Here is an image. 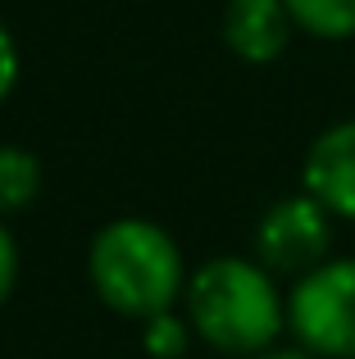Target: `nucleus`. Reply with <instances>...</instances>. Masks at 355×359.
<instances>
[{
  "instance_id": "nucleus-1",
  "label": "nucleus",
  "mask_w": 355,
  "mask_h": 359,
  "mask_svg": "<svg viewBox=\"0 0 355 359\" xmlns=\"http://www.w3.org/2000/svg\"><path fill=\"white\" fill-rule=\"evenodd\" d=\"M182 309L196 341L219 355L250 359L287 332V296L255 255H214L187 278Z\"/></svg>"
},
{
  "instance_id": "nucleus-2",
  "label": "nucleus",
  "mask_w": 355,
  "mask_h": 359,
  "mask_svg": "<svg viewBox=\"0 0 355 359\" xmlns=\"http://www.w3.org/2000/svg\"><path fill=\"white\" fill-rule=\"evenodd\" d=\"M87 278L105 309H114L119 318L146 323V318L164 314V309H173L182 300L192 273H187L178 241L160 223L123 214V219H109L91 237Z\"/></svg>"
},
{
  "instance_id": "nucleus-3",
  "label": "nucleus",
  "mask_w": 355,
  "mask_h": 359,
  "mask_svg": "<svg viewBox=\"0 0 355 359\" xmlns=\"http://www.w3.org/2000/svg\"><path fill=\"white\" fill-rule=\"evenodd\" d=\"M287 332L314 359H355V255H333L287 287Z\"/></svg>"
},
{
  "instance_id": "nucleus-4",
  "label": "nucleus",
  "mask_w": 355,
  "mask_h": 359,
  "mask_svg": "<svg viewBox=\"0 0 355 359\" xmlns=\"http://www.w3.org/2000/svg\"><path fill=\"white\" fill-rule=\"evenodd\" d=\"M333 214L314 201L310 191H296L274 201L255 223V259L264 264L274 278H305L310 269H319L323 259H333Z\"/></svg>"
},
{
  "instance_id": "nucleus-5",
  "label": "nucleus",
  "mask_w": 355,
  "mask_h": 359,
  "mask_svg": "<svg viewBox=\"0 0 355 359\" xmlns=\"http://www.w3.org/2000/svg\"><path fill=\"white\" fill-rule=\"evenodd\" d=\"M301 191H310L337 223H355V118L328 123L305 146Z\"/></svg>"
},
{
  "instance_id": "nucleus-6",
  "label": "nucleus",
  "mask_w": 355,
  "mask_h": 359,
  "mask_svg": "<svg viewBox=\"0 0 355 359\" xmlns=\"http://www.w3.org/2000/svg\"><path fill=\"white\" fill-rule=\"evenodd\" d=\"M219 32H223V46L241 64H274L292 46L296 23L287 0H228Z\"/></svg>"
},
{
  "instance_id": "nucleus-7",
  "label": "nucleus",
  "mask_w": 355,
  "mask_h": 359,
  "mask_svg": "<svg viewBox=\"0 0 355 359\" xmlns=\"http://www.w3.org/2000/svg\"><path fill=\"white\" fill-rule=\"evenodd\" d=\"M41 187H46V168L32 150L0 146V219L32 210L41 201Z\"/></svg>"
},
{
  "instance_id": "nucleus-8",
  "label": "nucleus",
  "mask_w": 355,
  "mask_h": 359,
  "mask_svg": "<svg viewBox=\"0 0 355 359\" xmlns=\"http://www.w3.org/2000/svg\"><path fill=\"white\" fill-rule=\"evenodd\" d=\"M296 32L314 41H351L355 36V0H287Z\"/></svg>"
},
{
  "instance_id": "nucleus-9",
  "label": "nucleus",
  "mask_w": 355,
  "mask_h": 359,
  "mask_svg": "<svg viewBox=\"0 0 355 359\" xmlns=\"http://www.w3.org/2000/svg\"><path fill=\"white\" fill-rule=\"evenodd\" d=\"M192 323H187V314H178V309H164V314L146 318L142 323V351L151 359H182L187 346H192Z\"/></svg>"
},
{
  "instance_id": "nucleus-10",
  "label": "nucleus",
  "mask_w": 355,
  "mask_h": 359,
  "mask_svg": "<svg viewBox=\"0 0 355 359\" xmlns=\"http://www.w3.org/2000/svg\"><path fill=\"white\" fill-rule=\"evenodd\" d=\"M18 73H23V60H18V41H14V32L5 27V18H0V105L14 96Z\"/></svg>"
},
{
  "instance_id": "nucleus-11",
  "label": "nucleus",
  "mask_w": 355,
  "mask_h": 359,
  "mask_svg": "<svg viewBox=\"0 0 355 359\" xmlns=\"http://www.w3.org/2000/svg\"><path fill=\"white\" fill-rule=\"evenodd\" d=\"M14 287H18V241L9 232V223L0 219V309L9 305Z\"/></svg>"
},
{
  "instance_id": "nucleus-12",
  "label": "nucleus",
  "mask_w": 355,
  "mask_h": 359,
  "mask_svg": "<svg viewBox=\"0 0 355 359\" xmlns=\"http://www.w3.org/2000/svg\"><path fill=\"white\" fill-rule=\"evenodd\" d=\"M250 359H314L310 351H301V346H269V351H260V355H250Z\"/></svg>"
}]
</instances>
